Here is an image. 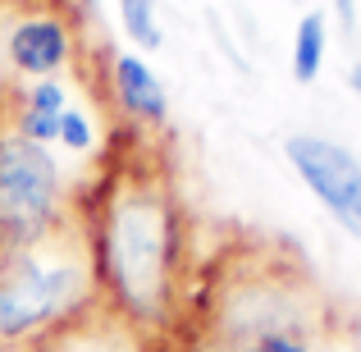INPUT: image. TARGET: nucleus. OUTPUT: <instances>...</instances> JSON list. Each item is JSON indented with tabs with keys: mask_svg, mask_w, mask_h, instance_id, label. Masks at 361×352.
Segmentation results:
<instances>
[{
	"mask_svg": "<svg viewBox=\"0 0 361 352\" xmlns=\"http://www.w3.org/2000/svg\"><path fill=\"white\" fill-rule=\"evenodd\" d=\"M325 46H329L325 14H320V9L302 14L298 37H293V78H298V83H316L320 64H325Z\"/></svg>",
	"mask_w": 361,
	"mask_h": 352,
	"instance_id": "obj_9",
	"label": "nucleus"
},
{
	"mask_svg": "<svg viewBox=\"0 0 361 352\" xmlns=\"http://www.w3.org/2000/svg\"><path fill=\"white\" fill-rule=\"evenodd\" d=\"M64 106H69V87H64L60 78H37L32 87H27L18 115H14V128L23 133V138L42 142V147H55V142H60Z\"/></svg>",
	"mask_w": 361,
	"mask_h": 352,
	"instance_id": "obj_8",
	"label": "nucleus"
},
{
	"mask_svg": "<svg viewBox=\"0 0 361 352\" xmlns=\"http://www.w3.org/2000/svg\"><path fill=\"white\" fill-rule=\"evenodd\" d=\"M338 14H343V28H353V23H357V14H353V0H338Z\"/></svg>",
	"mask_w": 361,
	"mask_h": 352,
	"instance_id": "obj_14",
	"label": "nucleus"
},
{
	"mask_svg": "<svg viewBox=\"0 0 361 352\" xmlns=\"http://www.w3.org/2000/svg\"><path fill=\"white\" fill-rule=\"evenodd\" d=\"M87 233L106 302L137 329L160 334L174 316L178 211L151 160H123L119 169H110L92 206Z\"/></svg>",
	"mask_w": 361,
	"mask_h": 352,
	"instance_id": "obj_1",
	"label": "nucleus"
},
{
	"mask_svg": "<svg viewBox=\"0 0 361 352\" xmlns=\"http://www.w3.org/2000/svg\"><path fill=\"white\" fill-rule=\"evenodd\" d=\"M106 298L87 220L73 215L37 243L0 247V352H23Z\"/></svg>",
	"mask_w": 361,
	"mask_h": 352,
	"instance_id": "obj_2",
	"label": "nucleus"
},
{
	"mask_svg": "<svg viewBox=\"0 0 361 352\" xmlns=\"http://www.w3.org/2000/svg\"><path fill=\"white\" fill-rule=\"evenodd\" d=\"M110 87H115V101L123 106V115H133L137 123H165L169 119L165 83L151 73V64L142 55L119 51L110 60Z\"/></svg>",
	"mask_w": 361,
	"mask_h": 352,
	"instance_id": "obj_7",
	"label": "nucleus"
},
{
	"mask_svg": "<svg viewBox=\"0 0 361 352\" xmlns=\"http://www.w3.org/2000/svg\"><path fill=\"white\" fill-rule=\"evenodd\" d=\"M73 215V188L55 151L18 128H0V247L37 243Z\"/></svg>",
	"mask_w": 361,
	"mask_h": 352,
	"instance_id": "obj_3",
	"label": "nucleus"
},
{
	"mask_svg": "<svg viewBox=\"0 0 361 352\" xmlns=\"http://www.w3.org/2000/svg\"><path fill=\"white\" fill-rule=\"evenodd\" d=\"M60 147L73 151V156H87V151H97V128H92V115L87 110H78L69 101L60 115Z\"/></svg>",
	"mask_w": 361,
	"mask_h": 352,
	"instance_id": "obj_11",
	"label": "nucleus"
},
{
	"mask_svg": "<svg viewBox=\"0 0 361 352\" xmlns=\"http://www.w3.org/2000/svg\"><path fill=\"white\" fill-rule=\"evenodd\" d=\"M348 87H353V92H357V97H361V60L353 64V69H348Z\"/></svg>",
	"mask_w": 361,
	"mask_h": 352,
	"instance_id": "obj_13",
	"label": "nucleus"
},
{
	"mask_svg": "<svg viewBox=\"0 0 361 352\" xmlns=\"http://www.w3.org/2000/svg\"><path fill=\"white\" fill-rule=\"evenodd\" d=\"M256 352H311V339L302 325H288V329H274V334H265Z\"/></svg>",
	"mask_w": 361,
	"mask_h": 352,
	"instance_id": "obj_12",
	"label": "nucleus"
},
{
	"mask_svg": "<svg viewBox=\"0 0 361 352\" xmlns=\"http://www.w3.org/2000/svg\"><path fill=\"white\" fill-rule=\"evenodd\" d=\"M5 55L14 64V73L23 78H55L73 55V32L60 14H27L9 28L5 37Z\"/></svg>",
	"mask_w": 361,
	"mask_h": 352,
	"instance_id": "obj_6",
	"label": "nucleus"
},
{
	"mask_svg": "<svg viewBox=\"0 0 361 352\" xmlns=\"http://www.w3.org/2000/svg\"><path fill=\"white\" fill-rule=\"evenodd\" d=\"M283 156L311 188V197L353 238H361V160L353 151L329 138H316V133H293L283 142Z\"/></svg>",
	"mask_w": 361,
	"mask_h": 352,
	"instance_id": "obj_4",
	"label": "nucleus"
},
{
	"mask_svg": "<svg viewBox=\"0 0 361 352\" xmlns=\"http://www.w3.org/2000/svg\"><path fill=\"white\" fill-rule=\"evenodd\" d=\"M27 352H151V334L137 329L123 311H115L101 298L97 307L73 316L69 325H60L55 334H46Z\"/></svg>",
	"mask_w": 361,
	"mask_h": 352,
	"instance_id": "obj_5",
	"label": "nucleus"
},
{
	"mask_svg": "<svg viewBox=\"0 0 361 352\" xmlns=\"http://www.w3.org/2000/svg\"><path fill=\"white\" fill-rule=\"evenodd\" d=\"M156 5L160 0H119V23H123V32H128V42L142 46V51H156V46L165 42Z\"/></svg>",
	"mask_w": 361,
	"mask_h": 352,
	"instance_id": "obj_10",
	"label": "nucleus"
}]
</instances>
